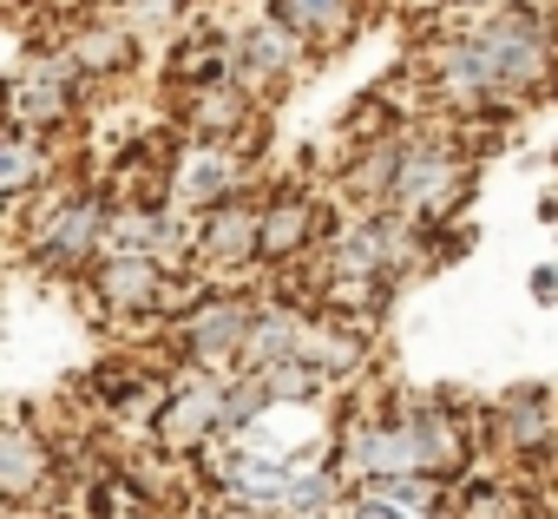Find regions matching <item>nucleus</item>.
<instances>
[{"mask_svg": "<svg viewBox=\"0 0 558 519\" xmlns=\"http://www.w3.org/2000/svg\"><path fill=\"white\" fill-rule=\"evenodd\" d=\"M551 73H558V34L545 21V0H506L480 21H460L427 67L434 99L460 119H499V106L532 99Z\"/></svg>", "mask_w": 558, "mask_h": 519, "instance_id": "f257e3e1", "label": "nucleus"}, {"mask_svg": "<svg viewBox=\"0 0 558 519\" xmlns=\"http://www.w3.org/2000/svg\"><path fill=\"white\" fill-rule=\"evenodd\" d=\"M112 237V204L99 191H53L47 184V210L21 217V243L34 256V270L47 277H93Z\"/></svg>", "mask_w": 558, "mask_h": 519, "instance_id": "f03ea898", "label": "nucleus"}, {"mask_svg": "<svg viewBox=\"0 0 558 519\" xmlns=\"http://www.w3.org/2000/svg\"><path fill=\"white\" fill-rule=\"evenodd\" d=\"M460 197H466V158H460V145H447L440 132L408 125V145H401V165H395V184H388V204L381 210H395L401 224L427 230Z\"/></svg>", "mask_w": 558, "mask_h": 519, "instance_id": "7ed1b4c3", "label": "nucleus"}, {"mask_svg": "<svg viewBox=\"0 0 558 519\" xmlns=\"http://www.w3.org/2000/svg\"><path fill=\"white\" fill-rule=\"evenodd\" d=\"M256 316H263V303L250 290H204V297H191L171 316V342H178V355L191 369L230 375V369H243V349H250Z\"/></svg>", "mask_w": 558, "mask_h": 519, "instance_id": "20e7f679", "label": "nucleus"}, {"mask_svg": "<svg viewBox=\"0 0 558 519\" xmlns=\"http://www.w3.org/2000/svg\"><path fill=\"white\" fill-rule=\"evenodd\" d=\"M86 67L66 53V47H40L34 60L14 67V86H8V125H27V132H60L73 112H80V93H86Z\"/></svg>", "mask_w": 558, "mask_h": 519, "instance_id": "39448f33", "label": "nucleus"}, {"mask_svg": "<svg viewBox=\"0 0 558 519\" xmlns=\"http://www.w3.org/2000/svg\"><path fill=\"white\" fill-rule=\"evenodd\" d=\"M171 277L178 264H165V256H125V250H106L99 256V270L86 277L99 310L119 316V323H165L171 316Z\"/></svg>", "mask_w": 558, "mask_h": 519, "instance_id": "423d86ee", "label": "nucleus"}, {"mask_svg": "<svg viewBox=\"0 0 558 519\" xmlns=\"http://www.w3.org/2000/svg\"><path fill=\"white\" fill-rule=\"evenodd\" d=\"M303 60H310V47H303L283 21H276L269 8H263L256 21L230 27V80L250 86L256 99H276V93L303 73Z\"/></svg>", "mask_w": 558, "mask_h": 519, "instance_id": "0eeeda50", "label": "nucleus"}, {"mask_svg": "<svg viewBox=\"0 0 558 519\" xmlns=\"http://www.w3.org/2000/svg\"><path fill=\"white\" fill-rule=\"evenodd\" d=\"M191 264H204L210 277H243L250 264H263V204L230 197L191 217Z\"/></svg>", "mask_w": 558, "mask_h": 519, "instance_id": "6e6552de", "label": "nucleus"}, {"mask_svg": "<svg viewBox=\"0 0 558 519\" xmlns=\"http://www.w3.org/2000/svg\"><path fill=\"white\" fill-rule=\"evenodd\" d=\"M336 467L349 473V486H381V480H395V473H421V454H414L408 421L388 408V414H362V421L342 427Z\"/></svg>", "mask_w": 558, "mask_h": 519, "instance_id": "1a4fd4ad", "label": "nucleus"}, {"mask_svg": "<svg viewBox=\"0 0 558 519\" xmlns=\"http://www.w3.org/2000/svg\"><path fill=\"white\" fill-rule=\"evenodd\" d=\"M151 440L165 454H197L210 440H223V375H191L184 388H171L151 408Z\"/></svg>", "mask_w": 558, "mask_h": 519, "instance_id": "9d476101", "label": "nucleus"}, {"mask_svg": "<svg viewBox=\"0 0 558 519\" xmlns=\"http://www.w3.org/2000/svg\"><path fill=\"white\" fill-rule=\"evenodd\" d=\"M230 197H250V165L236 145H217V138H197L178 171H171V204L178 210H210V204H230Z\"/></svg>", "mask_w": 558, "mask_h": 519, "instance_id": "9b49d317", "label": "nucleus"}, {"mask_svg": "<svg viewBox=\"0 0 558 519\" xmlns=\"http://www.w3.org/2000/svg\"><path fill=\"white\" fill-rule=\"evenodd\" d=\"M60 480V460H53V440L34 427V421H8V434H0V493H8L14 512H27L34 499H47Z\"/></svg>", "mask_w": 558, "mask_h": 519, "instance_id": "f8f14e48", "label": "nucleus"}, {"mask_svg": "<svg viewBox=\"0 0 558 519\" xmlns=\"http://www.w3.org/2000/svg\"><path fill=\"white\" fill-rule=\"evenodd\" d=\"M60 47L86 67V80H125V73L138 67V34H132L119 14H86V21H73V34H66Z\"/></svg>", "mask_w": 558, "mask_h": 519, "instance_id": "ddd939ff", "label": "nucleus"}, {"mask_svg": "<svg viewBox=\"0 0 558 519\" xmlns=\"http://www.w3.org/2000/svg\"><path fill=\"white\" fill-rule=\"evenodd\" d=\"M310 53H336L355 27H362V0H263Z\"/></svg>", "mask_w": 558, "mask_h": 519, "instance_id": "4468645a", "label": "nucleus"}, {"mask_svg": "<svg viewBox=\"0 0 558 519\" xmlns=\"http://www.w3.org/2000/svg\"><path fill=\"white\" fill-rule=\"evenodd\" d=\"M191 99V132L197 138H217V145H236L250 125H256V93L250 86H236V80H217V86H197V93H184Z\"/></svg>", "mask_w": 558, "mask_h": 519, "instance_id": "2eb2a0df", "label": "nucleus"}, {"mask_svg": "<svg viewBox=\"0 0 558 519\" xmlns=\"http://www.w3.org/2000/svg\"><path fill=\"white\" fill-rule=\"evenodd\" d=\"M40 184H53V138L27 132V125H8V145H0V191H8L14 210H27Z\"/></svg>", "mask_w": 558, "mask_h": 519, "instance_id": "dca6fc26", "label": "nucleus"}, {"mask_svg": "<svg viewBox=\"0 0 558 519\" xmlns=\"http://www.w3.org/2000/svg\"><path fill=\"white\" fill-rule=\"evenodd\" d=\"M310 243H316V204L303 191L263 197V264H296Z\"/></svg>", "mask_w": 558, "mask_h": 519, "instance_id": "f3484780", "label": "nucleus"}, {"mask_svg": "<svg viewBox=\"0 0 558 519\" xmlns=\"http://www.w3.org/2000/svg\"><path fill=\"white\" fill-rule=\"evenodd\" d=\"M493 440H499L506 454H545V440H551V395H545V388H512V395H499V408H493Z\"/></svg>", "mask_w": 558, "mask_h": 519, "instance_id": "a211bd4d", "label": "nucleus"}, {"mask_svg": "<svg viewBox=\"0 0 558 519\" xmlns=\"http://www.w3.org/2000/svg\"><path fill=\"white\" fill-rule=\"evenodd\" d=\"M184 8H197V0H112V14L138 34V40H151V34H165V27H178V14Z\"/></svg>", "mask_w": 558, "mask_h": 519, "instance_id": "6ab92c4d", "label": "nucleus"}, {"mask_svg": "<svg viewBox=\"0 0 558 519\" xmlns=\"http://www.w3.org/2000/svg\"><path fill=\"white\" fill-rule=\"evenodd\" d=\"M349 519H414V506H401V499H388V493H375V486H355Z\"/></svg>", "mask_w": 558, "mask_h": 519, "instance_id": "aec40b11", "label": "nucleus"}, {"mask_svg": "<svg viewBox=\"0 0 558 519\" xmlns=\"http://www.w3.org/2000/svg\"><path fill=\"white\" fill-rule=\"evenodd\" d=\"M532 303L558 310V264H538V270H532Z\"/></svg>", "mask_w": 558, "mask_h": 519, "instance_id": "412c9836", "label": "nucleus"}, {"mask_svg": "<svg viewBox=\"0 0 558 519\" xmlns=\"http://www.w3.org/2000/svg\"><path fill=\"white\" fill-rule=\"evenodd\" d=\"M414 8H434V14H473V8H493V0H414Z\"/></svg>", "mask_w": 558, "mask_h": 519, "instance_id": "4be33fe9", "label": "nucleus"}, {"mask_svg": "<svg viewBox=\"0 0 558 519\" xmlns=\"http://www.w3.org/2000/svg\"><path fill=\"white\" fill-rule=\"evenodd\" d=\"M27 8H34V0H14V14H27Z\"/></svg>", "mask_w": 558, "mask_h": 519, "instance_id": "5701e85b", "label": "nucleus"}]
</instances>
